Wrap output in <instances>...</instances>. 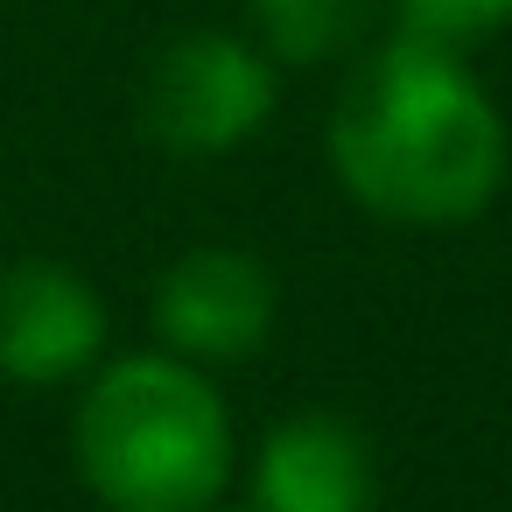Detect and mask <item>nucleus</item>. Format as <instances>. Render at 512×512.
I'll list each match as a JSON object with an SVG mask.
<instances>
[{
  "label": "nucleus",
  "instance_id": "obj_1",
  "mask_svg": "<svg viewBox=\"0 0 512 512\" xmlns=\"http://www.w3.org/2000/svg\"><path fill=\"white\" fill-rule=\"evenodd\" d=\"M337 190L386 225H470L512 169V134L463 50L386 36L337 92L323 134Z\"/></svg>",
  "mask_w": 512,
  "mask_h": 512
},
{
  "label": "nucleus",
  "instance_id": "obj_2",
  "mask_svg": "<svg viewBox=\"0 0 512 512\" xmlns=\"http://www.w3.org/2000/svg\"><path fill=\"white\" fill-rule=\"evenodd\" d=\"M71 463L106 512H218L239 435L218 379L176 351H127L85 372Z\"/></svg>",
  "mask_w": 512,
  "mask_h": 512
},
{
  "label": "nucleus",
  "instance_id": "obj_3",
  "mask_svg": "<svg viewBox=\"0 0 512 512\" xmlns=\"http://www.w3.org/2000/svg\"><path fill=\"white\" fill-rule=\"evenodd\" d=\"M274 106H281V64L260 43L225 29H190L148 64L141 127L162 155L218 162L260 141Z\"/></svg>",
  "mask_w": 512,
  "mask_h": 512
},
{
  "label": "nucleus",
  "instance_id": "obj_4",
  "mask_svg": "<svg viewBox=\"0 0 512 512\" xmlns=\"http://www.w3.org/2000/svg\"><path fill=\"white\" fill-rule=\"evenodd\" d=\"M148 323H155L162 351H176L204 372L246 365L267 351V337L281 323V281L246 246H190L162 267V281L148 295Z\"/></svg>",
  "mask_w": 512,
  "mask_h": 512
},
{
  "label": "nucleus",
  "instance_id": "obj_5",
  "mask_svg": "<svg viewBox=\"0 0 512 512\" xmlns=\"http://www.w3.org/2000/svg\"><path fill=\"white\" fill-rule=\"evenodd\" d=\"M113 344V309L92 274L71 260H15L0 267V379L50 393L85 379Z\"/></svg>",
  "mask_w": 512,
  "mask_h": 512
},
{
  "label": "nucleus",
  "instance_id": "obj_6",
  "mask_svg": "<svg viewBox=\"0 0 512 512\" xmlns=\"http://www.w3.org/2000/svg\"><path fill=\"white\" fill-rule=\"evenodd\" d=\"M253 505L260 512H372L379 463L372 442L344 414H288L253 449Z\"/></svg>",
  "mask_w": 512,
  "mask_h": 512
},
{
  "label": "nucleus",
  "instance_id": "obj_7",
  "mask_svg": "<svg viewBox=\"0 0 512 512\" xmlns=\"http://www.w3.org/2000/svg\"><path fill=\"white\" fill-rule=\"evenodd\" d=\"M246 15L260 29V50L281 71H316L365 36L372 0H246Z\"/></svg>",
  "mask_w": 512,
  "mask_h": 512
},
{
  "label": "nucleus",
  "instance_id": "obj_8",
  "mask_svg": "<svg viewBox=\"0 0 512 512\" xmlns=\"http://www.w3.org/2000/svg\"><path fill=\"white\" fill-rule=\"evenodd\" d=\"M393 22H400V36H421V43L470 57L477 43L512 29V0H393Z\"/></svg>",
  "mask_w": 512,
  "mask_h": 512
},
{
  "label": "nucleus",
  "instance_id": "obj_9",
  "mask_svg": "<svg viewBox=\"0 0 512 512\" xmlns=\"http://www.w3.org/2000/svg\"><path fill=\"white\" fill-rule=\"evenodd\" d=\"M246 512H260V505H246Z\"/></svg>",
  "mask_w": 512,
  "mask_h": 512
}]
</instances>
